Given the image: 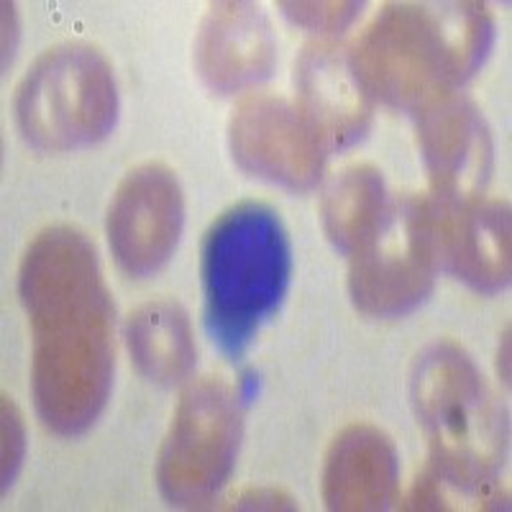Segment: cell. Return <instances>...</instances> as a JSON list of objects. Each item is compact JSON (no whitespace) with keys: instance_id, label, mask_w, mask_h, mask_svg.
<instances>
[{"instance_id":"cell-1","label":"cell","mask_w":512,"mask_h":512,"mask_svg":"<svg viewBox=\"0 0 512 512\" xmlns=\"http://www.w3.org/2000/svg\"><path fill=\"white\" fill-rule=\"evenodd\" d=\"M18 292L34 333L31 392L41 423L80 436L103 413L113 384V305L85 233L52 226L29 244Z\"/></svg>"},{"instance_id":"cell-2","label":"cell","mask_w":512,"mask_h":512,"mask_svg":"<svg viewBox=\"0 0 512 512\" xmlns=\"http://www.w3.org/2000/svg\"><path fill=\"white\" fill-rule=\"evenodd\" d=\"M492 36L484 3H390L354 41L349 62L369 98L418 113L479 70Z\"/></svg>"},{"instance_id":"cell-3","label":"cell","mask_w":512,"mask_h":512,"mask_svg":"<svg viewBox=\"0 0 512 512\" xmlns=\"http://www.w3.org/2000/svg\"><path fill=\"white\" fill-rule=\"evenodd\" d=\"M410 397L428 441V472L479 502H505L495 487L507 459V415L474 359L454 341L425 346Z\"/></svg>"},{"instance_id":"cell-4","label":"cell","mask_w":512,"mask_h":512,"mask_svg":"<svg viewBox=\"0 0 512 512\" xmlns=\"http://www.w3.org/2000/svg\"><path fill=\"white\" fill-rule=\"evenodd\" d=\"M292 272L290 239L264 203H239L203 241L205 326L218 349L239 359L285 297Z\"/></svg>"},{"instance_id":"cell-5","label":"cell","mask_w":512,"mask_h":512,"mask_svg":"<svg viewBox=\"0 0 512 512\" xmlns=\"http://www.w3.org/2000/svg\"><path fill=\"white\" fill-rule=\"evenodd\" d=\"M118 90L111 64L90 44L47 49L16 93V121L39 152H77L111 134Z\"/></svg>"},{"instance_id":"cell-6","label":"cell","mask_w":512,"mask_h":512,"mask_svg":"<svg viewBox=\"0 0 512 512\" xmlns=\"http://www.w3.org/2000/svg\"><path fill=\"white\" fill-rule=\"evenodd\" d=\"M241 441V402L221 377L192 382L159 448L157 484L175 507H205L226 487Z\"/></svg>"},{"instance_id":"cell-7","label":"cell","mask_w":512,"mask_h":512,"mask_svg":"<svg viewBox=\"0 0 512 512\" xmlns=\"http://www.w3.org/2000/svg\"><path fill=\"white\" fill-rule=\"evenodd\" d=\"M415 218L436 269L484 295L510 282V208L502 200L415 195Z\"/></svg>"},{"instance_id":"cell-8","label":"cell","mask_w":512,"mask_h":512,"mask_svg":"<svg viewBox=\"0 0 512 512\" xmlns=\"http://www.w3.org/2000/svg\"><path fill=\"white\" fill-rule=\"evenodd\" d=\"M228 141L239 167L259 180L308 192L323 177L326 146L297 103L285 98L246 95L231 116Z\"/></svg>"},{"instance_id":"cell-9","label":"cell","mask_w":512,"mask_h":512,"mask_svg":"<svg viewBox=\"0 0 512 512\" xmlns=\"http://www.w3.org/2000/svg\"><path fill=\"white\" fill-rule=\"evenodd\" d=\"M185 221V200L175 172L159 162L131 169L108 210V241L116 262L131 277H146L167 264Z\"/></svg>"},{"instance_id":"cell-10","label":"cell","mask_w":512,"mask_h":512,"mask_svg":"<svg viewBox=\"0 0 512 512\" xmlns=\"http://www.w3.org/2000/svg\"><path fill=\"white\" fill-rule=\"evenodd\" d=\"M436 272L415 218V195H410L397 200L390 226L377 244L351 259V300L372 318H400L431 295Z\"/></svg>"},{"instance_id":"cell-11","label":"cell","mask_w":512,"mask_h":512,"mask_svg":"<svg viewBox=\"0 0 512 512\" xmlns=\"http://www.w3.org/2000/svg\"><path fill=\"white\" fill-rule=\"evenodd\" d=\"M418 144L431 190L477 198L492 169V139L477 105L461 93H443L418 113Z\"/></svg>"},{"instance_id":"cell-12","label":"cell","mask_w":512,"mask_h":512,"mask_svg":"<svg viewBox=\"0 0 512 512\" xmlns=\"http://www.w3.org/2000/svg\"><path fill=\"white\" fill-rule=\"evenodd\" d=\"M297 108L303 111L326 152L349 149L372 126L374 100L354 75L349 52L331 41H313L295 62Z\"/></svg>"},{"instance_id":"cell-13","label":"cell","mask_w":512,"mask_h":512,"mask_svg":"<svg viewBox=\"0 0 512 512\" xmlns=\"http://www.w3.org/2000/svg\"><path fill=\"white\" fill-rule=\"evenodd\" d=\"M198 72L216 93H241L267 80L277 62V44L267 18L251 3H216L195 44Z\"/></svg>"},{"instance_id":"cell-14","label":"cell","mask_w":512,"mask_h":512,"mask_svg":"<svg viewBox=\"0 0 512 512\" xmlns=\"http://www.w3.org/2000/svg\"><path fill=\"white\" fill-rule=\"evenodd\" d=\"M397 448L379 428L349 425L336 436L323 466V500L331 510H382L397 489Z\"/></svg>"},{"instance_id":"cell-15","label":"cell","mask_w":512,"mask_h":512,"mask_svg":"<svg viewBox=\"0 0 512 512\" xmlns=\"http://www.w3.org/2000/svg\"><path fill=\"white\" fill-rule=\"evenodd\" d=\"M397 200L390 198L384 177L374 164L356 162L341 169L323 192V231L349 259L367 254L390 226Z\"/></svg>"},{"instance_id":"cell-16","label":"cell","mask_w":512,"mask_h":512,"mask_svg":"<svg viewBox=\"0 0 512 512\" xmlns=\"http://www.w3.org/2000/svg\"><path fill=\"white\" fill-rule=\"evenodd\" d=\"M126 344L131 361L149 382L180 384L195 367V338L182 305L159 297L128 315Z\"/></svg>"},{"instance_id":"cell-17","label":"cell","mask_w":512,"mask_h":512,"mask_svg":"<svg viewBox=\"0 0 512 512\" xmlns=\"http://www.w3.org/2000/svg\"><path fill=\"white\" fill-rule=\"evenodd\" d=\"M282 13L290 18L292 24L303 29L318 31V34H341L354 24L359 16L361 3H344V0H310V3H280Z\"/></svg>"},{"instance_id":"cell-18","label":"cell","mask_w":512,"mask_h":512,"mask_svg":"<svg viewBox=\"0 0 512 512\" xmlns=\"http://www.w3.org/2000/svg\"><path fill=\"white\" fill-rule=\"evenodd\" d=\"M26 433L21 413L8 397H3V489L11 487L18 466L24 461Z\"/></svg>"},{"instance_id":"cell-19","label":"cell","mask_w":512,"mask_h":512,"mask_svg":"<svg viewBox=\"0 0 512 512\" xmlns=\"http://www.w3.org/2000/svg\"><path fill=\"white\" fill-rule=\"evenodd\" d=\"M405 510H446V495H443V482L433 477L428 469L418 477V482L410 489L408 500H405Z\"/></svg>"},{"instance_id":"cell-20","label":"cell","mask_w":512,"mask_h":512,"mask_svg":"<svg viewBox=\"0 0 512 512\" xmlns=\"http://www.w3.org/2000/svg\"><path fill=\"white\" fill-rule=\"evenodd\" d=\"M239 510H292V500L280 489H246L236 502Z\"/></svg>"},{"instance_id":"cell-21","label":"cell","mask_w":512,"mask_h":512,"mask_svg":"<svg viewBox=\"0 0 512 512\" xmlns=\"http://www.w3.org/2000/svg\"><path fill=\"white\" fill-rule=\"evenodd\" d=\"M507 364H510V331H505V336H502V351H500V377L505 384L507 379H510V369H507Z\"/></svg>"}]
</instances>
